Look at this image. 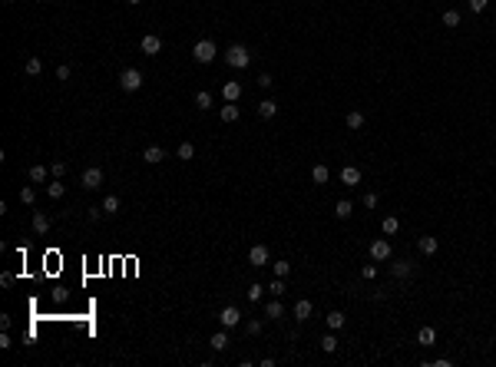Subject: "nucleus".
<instances>
[{
  "label": "nucleus",
  "mask_w": 496,
  "mask_h": 367,
  "mask_svg": "<svg viewBox=\"0 0 496 367\" xmlns=\"http://www.w3.org/2000/svg\"><path fill=\"white\" fill-rule=\"evenodd\" d=\"M222 96H225V103H238V99H242V83L229 80L225 86H222Z\"/></svg>",
  "instance_id": "9d476101"
},
{
  "label": "nucleus",
  "mask_w": 496,
  "mask_h": 367,
  "mask_svg": "<svg viewBox=\"0 0 496 367\" xmlns=\"http://www.w3.org/2000/svg\"><path fill=\"white\" fill-rule=\"evenodd\" d=\"M175 156H179L182 162H189L192 156H195V146H192V143H179V149H175Z\"/></svg>",
  "instance_id": "393cba45"
},
{
  "label": "nucleus",
  "mask_w": 496,
  "mask_h": 367,
  "mask_svg": "<svg viewBox=\"0 0 496 367\" xmlns=\"http://www.w3.org/2000/svg\"><path fill=\"white\" fill-rule=\"evenodd\" d=\"M103 212H106V215H116L119 212V199L116 195H106V199H103Z\"/></svg>",
  "instance_id": "7c9ffc66"
},
{
  "label": "nucleus",
  "mask_w": 496,
  "mask_h": 367,
  "mask_svg": "<svg viewBox=\"0 0 496 367\" xmlns=\"http://www.w3.org/2000/svg\"><path fill=\"white\" fill-rule=\"evenodd\" d=\"M261 327L265 324H261L258 318H252V321H245V334H261Z\"/></svg>",
  "instance_id": "c9c22d12"
},
{
  "label": "nucleus",
  "mask_w": 496,
  "mask_h": 367,
  "mask_svg": "<svg viewBox=\"0 0 496 367\" xmlns=\"http://www.w3.org/2000/svg\"><path fill=\"white\" fill-rule=\"evenodd\" d=\"M321 351L324 354H334V351H338V337H334V334H324L321 337Z\"/></svg>",
  "instance_id": "2f4dec72"
},
{
  "label": "nucleus",
  "mask_w": 496,
  "mask_h": 367,
  "mask_svg": "<svg viewBox=\"0 0 496 367\" xmlns=\"http://www.w3.org/2000/svg\"><path fill=\"white\" fill-rule=\"evenodd\" d=\"M100 215H106V212H103V205H96V208H89V212H86L89 222H100Z\"/></svg>",
  "instance_id": "a19ab883"
},
{
  "label": "nucleus",
  "mask_w": 496,
  "mask_h": 367,
  "mask_svg": "<svg viewBox=\"0 0 496 367\" xmlns=\"http://www.w3.org/2000/svg\"><path fill=\"white\" fill-rule=\"evenodd\" d=\"M271 83H275V80H271V73H261V76H258V86H261V89H268Z\"/></svg>",
  "instance_id": "c03bdc74"
},
{
  "label": "nucleus",
  "mask_w": 496,
  "mask_h": 367,
  "mask_svg": "<svg viewBox=\"0 0 496 367\" xmlns=\"http://www.w3.org/2000/svg\"><path fill=\"white\" fill-rule=\"evenodd\" d=\"M361 278H364V281H374V278H377V268H374V265H364Z\"/></svg>",
  "instance_id": "58836bf2"
},
{
  "label": "nucleus",
  "mask_w": 496,
  "mask_h": 367,
  "mask_svg": "<svg viewBox=\"0 0 496 367\" xmlns=\"http://www.w3.org/2000/svg\"><path fill=\"white\" fill-rule=\"evenodd\" d=\"M103 179H106V176H103V169H100V166H89L86 172H83V179H79V182H83V189L93 192V189H100V185H103Z\"/></svg>",
  "instance_id": "39448f33"
},
{
  "label": "nucleus",
  "mask_w": 496,
  "mask_h": 367,
  "mask_svg": "<svg viewBox=\"0 0 496 367\" xmlns=\"http://www.w3.org/2000/svg\"><path fill=\"white\" fill-rule=\"evenodd\" d=\"M215 56H219V47H215L212 40H199L195 47H192V60H195V63H212Z\"/></svg>",
  "instance_id": "f03ea898"
},
{
  "label": "nucleus",
  "mask_w": 496,
  "mask_h": 367,
  "mask_svg": "<svg viewBox=\"0 0 496 367\" xmlns=\"http://www.w3.org/2000/svg\"><path fill=\"white\" fill-rule=\"evenodd\" d=\"M271 268H275V278H288V272H291V265L288 262H275Z\"/></svg>",
  "instance_id": "e433bc0d"
},
{
  "label": "nucleus",
  "mask_w": 496,
  "mask_h": 367,
  "mask_svg": "<svg viewBox=\"0 0 496 367\" xmlns=\"http://www.w3.org/2000/svg\"><path fill=\"white\" fill-rule=\"evenodd\" d=\"M443 27H460V14L457 10H443Z\"/></svg>",
  "instance_id": "72a5a7b5"
},
{
  "label": "nucleus",
  "mask_w": 496,
  "mask_h": 367,
  "mask_svg": "<svg viewBox=\"0 0 496 367\" xmlns=\"http://www.w3.org/2000/svg\"><path fill=\"white\" fill-rule=\"evenodd\" d=\"M24 70H27V76H40V73H43V63H40V56H30Z\"/></svg>",
  "instance_id": "cd10ccee"
},
{
  "label": "nucleus",
  "mask_w": 496,
  "mask_h": 367,
  "mask_svg": "<svg viewBox=\"0 0 496 367\" xmlns=\"http://www.w3.org/2000/svg\"><path fill=\"white\" fill-rule=\"evenodd\" d=\"M390 255H394V252H390V241L387 238L370 241V258H374V262H390Z\"/></svg>",
  "instance_id": "423d86ee"
},
{
  "label": "nucleus",
  "mask_w": 496,
  "mask_h": 367,
  "mask_svg": "<svg viewBox=\"0 0 496 367\" xmlns=\"http://www.w3.org/2000/svg\"><path fill=\"white\" fill-rule=\"evenodd\" d=\"M126 4H129V7H136V4H142V0H126Z\"/></svg>",
  "instance_id": "de8ad7c7"
},
{
  "label": "nucleus",
  "mask_w": 496,
  "mask_h": 367,
  "mask_svg": "<svg viewBox=\"0 0 496 367\" xmlns=\"http://www.w3.org/2000/svg\"><path fill=\"white\" fill-rule=\"evenodd\" d=\"M347 129H361L364 126V112H357V109H351V112H347Z\"/></svg>",
  "instance_id": "a878e982"
},
{
  "label": "nucleus",
  "mask_w": 496,
  "mask_h": 367,
  "mask_svg": "<svg viewBox=\"0 0 496 367\" xmlns=\"http://www.w3.org/2000/svg\"><path fill=\"white\" fill-rule=\"evenodd\" d=\"M261 295H265V285H261V281H255V285L245 291V298H248L252 304H258V301H261Z\"/></svg>",
  "instance_id": "b1692460"
},
{
  "label": "nucleus",
  "mask_w": 496,
  "mask_h": 367,
  "mask_svg": "<svg viewBox=\"0 0 496 367\" xmlns=\"http://www.w3.org/2000/svg\"><path fill=\"white\" fill-rule=\"evenodd\" d=\"M486 4H489V0H470V10H473V14H480V10H486Z\"/></svg>",
  "instance_id": "37998d69"
},
{
  "label": "nucleus",
  "mask_w": 496,
  "mask_h": 367,
  "mask_svg": "<svg viewBox=\"0 0 496 367\" xmlns=\"http://www.w3.org/2000/svg\"><path fill=\"white\" fill-rule=\"evenodd\" d=\"M225 63H229L232 70H245V66L252 63V53H248V47H242V43H232V47L225 50Z\"/></svg>",
  "instance_id": "f257e3e1"
},
{
  "label": "nucleus",
  "mask_w": 496,
  "mask_h": 367,
  "mask_svg": "<svg viewBox=\"0 0 496 367\" xmlns=\"http://www.w3.org/2000/svg\"><path fill=\"white\" fill-rule=\"evenodd\" d=\"M311 314H315V304L308 301V298H301L294 304V321H311Z\"/></svg>",
  "instance_id": "9b49d317"
},
{
  "label": "nucleus",
  "mask_w": 496,
  "mask_h": 367,
  "mask_svg": "<svg viewBox=\"0 0 496 367\" xmlns=\"http://www.w3.org/2000/svg\"><path fill=\"white\" fill-rule=\"evenodd\" d=\"M33 231H37V235H47V231H50V215L33 212Z\"/></svg>",
  "instance_id": "dca6fc26"
},
{
  "label": "nucleus",
  "mask_w": 496,
  "mask_h": 367,
  "mask_svg": "<svg viewBox=\"0 0 496 367\" xmlns=\"http://www.w3.org/2000/svg\"><path fill=\"white\" fill-rule=\"evenodd\" d=\"M0 347H14V344H10V334H7V331H0Z\"/></svg>",
  "instance_id": "49530a36"
},
{
  "label": "nucleus",
  "mask_w": 496,
  "mask_h": 367,
  "mask_svg": "<svg viewBox=\"0 0 496 367\" xmlns=\"http://www.w3.org/2000/svg\"><path fill=\"white\" fill-rule=\"evenodd\" d=\"M119 86L126 89V93H136V89L142 86V73L136 70V66H126V70H123V76H119Z\"/></svg>",
  "instance_id": "7ed1b4c3"
},
{
  "label": "nucleus",
  "mask_w": 496,
  "mask_h": 367,
  "mask_svg": "<svg viewBox=\"0 0 496 367\" xmlns=\"http://www.w3.org/2000/svg\"><path fill=\"white\" fill-rule=\"evenodd\" d=\"M56 80H70V66H56Z\"/></svg>",
  "instance_id": "a18cd8bd"
},
{
  "label": "nucleus",
  "mask_w": 496,
  "mask_h": 367,
  "mask_svg": "<svg viewBox=\"0 0 496 367\" xmlns=\"http://www.w3.org/2000/svg\"><path fill=\"white\" fill-rule=\"evenodd\" d=\"M390 275H394V278H410V275H414V262H410V258H397V262H390Z\"/></svg>",
  "instance_id": "6e6552de"
},
{
  "label": "nucleus",
  "mask_w": 496,
  "mask_h": 367,
  "mask_svg": "<svg viewBox=\"0 0 496 367\" xmlns=\"http://www.w3.org/2000/svg\"><path fill=\"white\" fill-rule=\"evenodd\" d=\"M377 205V195L374 192H364V208H374Z\"/></svg>",
  "instance_id": "79ce46f5"
},
{
  "label": "nucleus",
  "mask_w": 496,
  "mask_h": 367,
  "mask_svg": "<svg viewBox=\"0 0 496 367\" xmlns=\"http://www.w3.org/2000/svg\"><path fill=\"white\" fill-rule=\"evenodd\" d=\"M4 4H10V0H4Z\"/></svg>",
  "instance_id": "09e8293b"
},
{
  "label": "nucleus",
  "mask_w": 496,
  "mask_h": 367,
  "mask_svg": "<svg viewBox=\"0 0 496 367\" xmlns=\"http://www.w3.org/2000/svg\"><path fill=\"white\" fill-rule=\"evenodd\" d=\"M50 172H53V179H60L66 172V162H53V166H50Z\"/></svg>",
  "instance_id": "ea45409f"
},
{
  "label": "nucleus",
  "mask_w": 496,
  "mask_h": 367,
  "mask_svg": "<svg viewBox=\"0 0 496 367\" xmlns=\"http://www.w3.org/2000/svg\"><path fill=\"white\" fill-rule=\"evenodd\" d=\"M142 159L149 162V166H156V162H162V159H165V152H162V146H149V149L142 152Z\"/></svg>",
  "instance_id": "6ab92c4d"
},
{
  "label": "nucleus",
  "mask_w": 496,
  "mask_h": 367,
  "mask_svg": "<svg viewBox=\"0 0 496 367\" xmlns=\"http://www.w3.org/2000/svg\"><path fill=\"white\" fill-rule=\"evenodd\" d=\"M417 341L424 344V347H430V344L437 341V334H433V327H420V331H417Z\"/></svg>",
  "instance_id": "c85d7f7f"
},
{
  "label": "nucleus",
  "mask_w": 496,
  "mask_h": 367,
  "mask_svg": "<svg viewBox=\"0 0 496 367\" xmlns=\"http://www.w3.org/2000/svg\"><path fill=\"white\" fill-rule=\"evenodd\" d=\"M351 212H354V205H351L347 199H341L338 205H334V215H338V218H351Z\"/></svg>",
  "instance_id": "bb28decb"
},
{
  "label": "nucleus",
  "mask_w": 496,
  "mask_h": 367,
  "mask_svg": "<svg viewBox=\"0 0 496 367\" xmlns=\"http://www.w3.org/2000/svg\"><path fill=\"white\" fill-rule=\"evenodd\" d=\"M27 176H30V182H33V185L47 182V166H30V172H27Z\"/></svg>",
  "instance_id": "5701e85b"
},
{
  "label": "nucleus",
  "mask_w": 496,
  "mask_h": 367,
  "mask_svg": "<svg viewBox=\"0 0 496 367\" xmlns=\"http://www.w3.org/2000/svg\"><path fill=\"white\" fill-rule=\"evenodd\" d=\"M275 112H278L275 99H261V103H258V116H261V119H275Z\"/></svg>",
  "instance_id": "2eb2a0df"
},
{
  "label": "nucleus",
  "mask_w": 496,
  "mask_h": 367,
  "mask_svg": "<svg viewBox=\"0 0 496 367\" xmlns=\"http://www.w3.org/2000/svg\"><path fill=\"white\" fill-rule=\"evenodd\" d=\"M341 182L344 185H361V169L357 166H344L341 169Z\"/></svg>",
  "instance_id": "ddd939ff"
},
{
  "label": "nucleus",
  "mask_w": 496,
  "mask_h": 367,
  "mask_svg": "<svg viewBox=\"0 0 496 367\" xmlns=\"http://www.w3.org/2000/svg\"><path fill=\"white\" fill-rule=\"evenodd\" d=\"M344 314H341V311H331L328 314V327H331V331H341V327H344Z\"/></svg>",
  "instance_id": "c756f323"
},
{
  "label": "nucleus",
  "mask_w": 496,
  "mask_h": 367,
  "mask_svg": "<svg viewBox=\"0 0 496 367\" xmlns=\"http://www.w3.org/2000/svg\"><path fill=\"white\" fill-rule=\"evenodd\" d=\"M47 195H50L53 202H60V199L66 195V185L60 182V179H56V182H50V185H47Z\"/></svg>",
  "instance_id": "4be33fe9"
},
{
  "label": "nucleus",
  "mask_w": 496,
  "mask_h": 367,
  "mask_svg": "<svg viewBox=\"0 0 496 367\" xmlns=\"http://www.w3.org/2000/svg\"><path fill=\"white\" fill-rule=\"evenodd\" d=\"M195 106H199V109H212V93H205V89H202V93H195Z\"/></svg>",
  "instance_id": "473e14b6"
},
{
  "label": "nucleus",
  "mask_w": 496,
  "mask_h": 367,
  "mask_svg": "<svg viewBox=\"0 0 496 367\" xmlns=\"http://www.w3.org/2000/svg\"><path fill=\"white\" fill-rule=\"evenodd\" d=\"M328 179H331L328 166H321V162H318V166H311V182H315V185H324Z\"/></svg>",
  "instance_id": "a211bd4d"
},
{
  "label": "nucleus",
  "mask_w": 496,
  "mask_h": 367,
  "mask_svg": "<svg viewBox=\"0 0 496 367\" xmlns=\"http://www.w3.org/2000/svg\"><path fill=\"white\" fill-rule=\"evenodd\" d=\"M268 291H271L275 298H281V295H284V278H275L271 285H268Z\"/></svg>",
  "instance_id": "4c0bfd02"
},
{
  "label": "nucleus",
  "mask_w": 496,
  "mask_h": 367,
  "mask_svg": "<svg viewBox=\"0 0 496 367\" xmlns=\"http://www.w3.org/2000/svg\"><path fill=\"white\" fill-rule=\"evenodd\" d=\"M380 228H384V235L390 238V235H397V231H401V218H397V215H387L384 222H380Z\"/></svg>",
  "instance_id": "aec40b11"
},
{
  "label": "nucleus",
  "mask_w": 496,
  "mask_h": 367,
  "mask_svg": "<svg viewBox=\"0 0 496 367\" xmlns=\"http://www.w3.org/2000/svg\"><path fill=\"white\" fill-rule=\"evenodd\" d=\"M139 50L146 56H156V53H162V40H159L156 33H146V37L139 40Z\"/></svg>",
  "instance_id": "0eeeda50"
},
{
  "label": "nucleus",
  "mask_w": 496,
  "mask_h": 367,
  "mask_svg": "<svg viewBox=\"0 0 496 367\" xmlns=\"http://www.w3.org/2000/svg\"><path fill=\"white\" fill-rule=\"evenodd\" d=\"M265 318L281 321V318H284V304H281V301H268V304H265Z\"/></svg>",
  "instance_id": "f3484780"
},
{
  "label": "nucleus",
  "mask_w": 496,
  "mask_h": 367,
  "mask_svg": "<svg viewBox=\"0 0 496 367\" xmlns=\"http://www.w3.org/2000/svg\"><path fill=\"white\" fill-rule=\"evenodd\" d=\"M417 248L424 252V255H437V248H440V241L433 238V235H424V238H417Z\"/></svg>",
  "instance_id": "4468645a"
},
{
  "label": "nucleus",
  "mask_w": 496,
  "mask_h": 367,
  "mask_svg": "<svg viewBox=\"0 0 496 367\" xmlns=\"http://www.w3.org/2000/svg\"><path fill=\"white\" fill-rule=\"evenodd\" d=\"M219 324L229 327V331H232V327H238V324H242V311H238L235 304H225V308L219 311Z\"/></svg>",
  "instance_id": "20e7f679"
},
{
  "label": "nucleus",
  "mask_w": 496,
  "mask_h": 367,
  "mask_svg": "<svg viewBox=\"0 0 496 367\" xmlns=\"http://www.w3.org/2000/svg\"><path fill=\"white\" fill-rule=\"evenodd\" d=\"M268 258H271V255H268V248H265V245H255L252 252H248V265H255V268H265Z\"/></svg>",
  "instance_id": "1a4fd4ad"
},
{
  "label": "nucleus",
  "mask_w": 496,
  "mask_h": 367,
  "mask_svg": "<svg viewBox=\"0 0 496 367\" xmlns=\"http://www.w3.org/2000/svg\"><path fill=\"white\" fill-rule=\"evenodd\" d=\"M209 347H212V351H225V347H229V327L215 331V334L209 337Z\"/></svg>",
  "instance_id": "f8f14e48"
},
{
  "label": "nucleus",
  "mask_w": 496,
  "mask_h": 367,
  "mask_svg": "<svg viewBox=\"0 0 496 367\" xmlns=\"http://www.w3.org/2000/svg\"><path fill=\"white\" fill-rule=\"evenodd\" d=\"M20 202H24V205H33V202H37V192H33L30 185H24V189H20Z\"/></svg>",
  "instance_id": "f704fd0d"
},
{
  "label": "nucleus",
  "mask_w": 496,
  "mask_h": 367,
  "mask_svg": "<svg viewBox=\"0 0 496 367\" xmlns=\"http://www.w3.org/2000/svg\"><path fill=\"white\" fill-rule=\"evenodd\" d=\"M219 116H222V123H235L238 116H242V112H238V106H235V103H225Z\"/></svg>",
  "instance_id": "412c9836"
}]
</instances>
